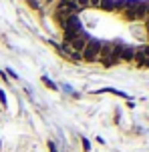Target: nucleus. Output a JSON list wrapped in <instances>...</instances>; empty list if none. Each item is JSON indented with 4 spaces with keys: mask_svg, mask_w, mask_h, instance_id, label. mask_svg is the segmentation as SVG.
I'll use <instances>...</instances> for the list:
<instances>
[{
    "mask_svg": "<svg viewBox=\"0 0 149 152\" xmlns=\"http://www.w3.org/2000/svg\"><path fill=\"white\" fill-rule=\"evenodd\" d=\"M81 54H83V58H85L87 62L99 60V56H101V42H99V40H95V38H89L85 50H83Z\"/></svg>",
    "mask_w": 149,
    "mask_h": 152,
    "instance_id": "f257e3e1",
    "label": "nucleus"
},
{
    "mask_svg": "<svg viewBox=\"0 0 149 152\" xmlns=\"http://www.w3.org/2000/svg\"><path fill=\"white\" fill-rule=\"evenodd\" d=\"M61 24H63V28H64L67 34H81V32H83V22H81V18H79L77 14L67 16Z\"/></svg>",
    "mask_w": 149,
    "mask_h": 152,
    "instance_id": "f03ea898",
    "label": "nucleus"
},
{
    "mask_svg": "<svg viewBox=\"0 0 149 152\" xmlns=\"http://www.w3.org/2000/svg\"><path fill=\"white\" fill-rule=\"evenodd\" d=\"M135 58V48L133 46H125L121 48V54H119V60H125V62H131Z\"/></svg>",
    "mask_w": 149,
    "mask_h": 152,
    "instance_id": "7ed1b4c3",
    "label": "nucleus"
},
{
    "mask_svg": "<svg viewBox=\"0 0 149 152\" xmlns=\"http://www.w3.org/2000/svg\"><path fill=\"white\" fill-rule=\"evenodd\" d=\"M99 8H101V10H107V12H111V10H115V0H101Z\"/></svg>",
    "mask_w": 149,
    "mask_h": 152,
    "instance_id": "20e7f679",
    "label": "nucleus"
},
{
    "mask_svg": "<svg viewBox=\"0 0 149 152\" xmlns=\"http://www.w3.org/2000/svg\"><path fill=\"white\" fill-rule=\"evenodd\" d=\"M99 92H111V94H117V96H121V98H129L125 92H121V90H115V88H103V90H99Z\"/></svg>",
    "mask_w": 149,
    "mask_h": 152,
    "instance_id": "39448f33",
    "label": "nucleus"
},
{
    "mask_svg": "<svg viewBox=\"0 0 149 152\" xmlns=\"http://www.w3.org/2000/svg\"><path fill=\"white\" fill-rule=\"evenodd\" d=\"M42 82H44V84H47V86H48V88H53V90H56V84H55V82H50V80H48V78H47V76H42Z\"/></svg>",
    "mask_w": 149,
    "mask_h": 152,
    "instance_id": "423d86ee",
    "label": "nucleus"
},
{
    "mask_svg": "<svg viewBox=\"0 0 149 152\" xmlns=\"http://www.w3.org/2000/svg\"><path fill=\"white\" fill-rule=\"evenodd\" d=\"M0 102H2V106H6V94L0 90Z\"/></svg>",
    "mask_w": 149,
    "mask_h": 152,
    "instance_id": "0eeeda50",
    "label": "nucleus"
},
{
    "mask_svg": "<svg viewBox=\"0 0 149 152\" xmlns=\"http://www.w3.org/2000/svg\"><path fill=\"white\" fill-rule=\"evenodd\" d=\"M83 148H85L87 152L91 150V146H89V140H87V138H83Z\"/></svg>",
    "mask_w": 149,
    "mask_h": 152,
    "instance_id": "6e6552de",
    "label": "nucleus"
},
{
    "mask_svg": "<svg viewBox=\"0 0 149 152\" xmlns=\"http://www.w3.org/2000/svg\"><path fill=\"white\" fill-rule=\"evenodd\" d=\"M99 4H101V0H89V6H97L99 8Z\"/></svg>",
    "mask_w": 149,
    "mask_h": 152,
    "instance_id": "1a4fd4ad",
    "label": "nucleus"
},
{
    "mask_svg": "<svg viewBox=\"0 0 149 152\" xmlns=\"http://www.w3.org/2000/svg\"><path fill=\"white\" fill-rule=\"evenodd\" d=\"M28 4H30L32 8H39L40 4H39V0H28Z\"/></svg>",
    "mask_w": 149,
    "mask_h": 152,
    "instance_id": "9d476101",
    "label": "nucleus"
},
{
    "mask_svg": "<svg viewBox=\"0 0 149 152\" xmlns=\"http://www.w3.org/2000/svg\"><path fill=\"white\" fill-rule=\"evenodd\" d=\"M48 150H50V152H56V146L53 144V142H48Z\"/></svg>",
    "mask_w": 149,
    "mask_h": 152,
    "instance_id": "9b49d317",
    "label": "nucleus"
},
{
    "mask_svg": "<svg viewBox=\"0 0 149 152\" xmlns=\"http://www.w3.org/2000/svg\"><path fill=\"white\" fill-rule=\"evenodd\" d=\"M48 2H53V0H48Z\"/></svg>",
    "mask_w": 149,
    "mask_h": 152,
    "instance_id": "f8f14e48",
    "label": "nucleus"
}]
</instances>
